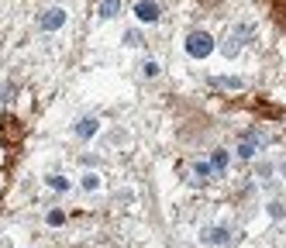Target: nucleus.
<instances>
[{
    "label": "nucleus",
    "instance_id": "obj_11",
    "mask_svg": "<svg viewBox=\"0 0 286 248\" xmlns=\"http://www.w3.org/2000/svg\"><path fill=\"white\" fill-rule=\"evenodd\" d=\"M210 166H214V172H224V169H228V152H224V148H217V152L210 155Z\"/></svg>",
    "mask_w": 286,
    "mask_h": 248
},
{
    "label": "nucleus",
    "instance_id": "obj_9",
    "mask_svg": "<svg viewBox=\"0 0 286 248\" xmlns=\"http://www.w3.org/2000/svg\"><path fill=\"white\" fill-rule=\"evenodd\" d=\"M45 224H49V228H62V224H66V210L52 207L49 214H45Z\"/></svg>",
    "mask_w": 286,
    "mask_h": 248
},
{
    "label": "nucleus",
    "instance_id": "obj_16",
    "mask_svg": "<svg viewBox=\"0 0 286 248\" xmlns=\"http://www.w3.org/2000/svg\"><path fill=\"white\" fill-rule=\"evenodd\" d=\"M193 172H197V176H200V179H204V176H214V166H210V162H197V166H193Z\"/></svg>",
    "mask_w": 286,
    "mask_h": 248
},
{
    "label": "nucleus",
    "instance_id": "obj_12",
    "mask_svg": "<svg viewBox=\"0 0 286 248\" xmlns=\"http://www.w3.org/2000/svg\"><path fill=\"white\" fill-rule=\"evenodd\" d=\"M124 45H128V48H141V45H145V41H141V31H138V28L124 31Z\"/></svg>",
    "mask_w": 286,
    "mask_h": 248
},
{
    "label": "nucleus",
    "instance_id": "obj_13",
    "mask_svg": "<svg viewBox=\"0 0 286 248\" xmlns=\"http://www.w3.org/2000/svg\"><path fill=\"white\" fill-rule=\"evenodd\" d=\"M141 73H145V76H149V79H155V76H159V73H162V66H159L155 59H145V62H141Z\"/></svg>",
    "mask_w": 286,
    "mask_h": 248
},
{
    "label": "nucleus",
    "instance_id": "obj_17",
    "mask_svg": "<svg viewBox=\"0 0 286 248\" xmlns=\"http://www.w3.org/2000/svg\"><path fill=\"white\" fill-rule=\"evenodd\" d=\"M238 155H242V159H252V155H255L252 141H242V145H238Z\"/></svg>",
    "mask_w": 286,
    "mask_h": 248
},
{
    "label": "nucleus",
    "instance_id": "obj_2",
    "mask_svg": "<svg viewBox=\"0 0 286 248\" xmlns=\"http://www.w3.org/2000/svg\"><path fill=\"white\" fill-rule=\"evenodd\" d=\"M183 48H186L190 59H207L214 52V38H210V31H190L186 41H183Z\"/></svg>",
    "mask_w": 286,
    "mask_h": 248
},
{
    "label": "nucleus",
    "instance_id": "obj_5",
    "mask_svg": "<svg viewBox=\"0 0 286 248\" xmlns=\"http://www.w3.org/2000/svg\"><path fill=\"white\" fill-rule=\"evenodd\" d=\"M200 241L210 245V248H221V245H228V241H231V234H228V228H204Z\"/></svg>",
    "mask_w": 286,
    "mask_h": 248
},
{
    "label": "nucleus",
    "instance_id": "obj_10",
    "mask_svg": "<svg viewBox=\"0 0 286 248\" xmlns=\"http://www.w3.org/2000/svg\"><path fill=\"white\" fill-rule=\"evenodd\" d=\"M45 183H49V186H52L56 193H69V179H66V176H59V172H52Z\"/></svg>",
    "mask_w": 286,
    "mask_h": 248
},
{
    "label": "nucleus",
    "instance_id": "obj_7",
    "mask_svg": "<svg viewBox=\"0 0 286 248\" xmlns=\"http://www.w3.org/2000/svg\"><path fill=\"white\" fill-rule=\"evenodd\" d=\"M269 4V11H272V18L279 21V28L286 31V0H266Z\"/></svg>",
    "mask_w": 286,
    "mask_h": 248
},
{
    "label": "nucleus",
    "instance_id": "obj_14",
    "mask_svg": "<svg viewBox=\"0 0 286 248\" xmlns=\"http://www.w3.org/2000/svg\"><path fill=\"white\" fill-rule=\"evenodd\" d=\"M214 83H217V86H224V90H242V86H245L238 76H224V79H214Z\"/></svg>",
    "mask_w": 286,
    "mask_h": 248
},
{
    "label": "nucleus",
    "instance_id": "obj_1",
    "mask_svg": "<svg viewBox=\"0 0 286 248\" xmlns=\"http://www.w3.org/2000/svg\"><path fill=\"white\" fill-rule=\"evenodd\" d=\"M66 21H69V11L66 7H45L35 24H38V31H45V35H56V31L66 28Z\"/></svg>",
    "mask_w": 286,
    "mask_h": 248
},
{
    "label": "nucleus",
    "instance_id": "obj_6",
    "mask_svg": "<svg viewBox=\"0 0 286 248\" xmlns=\"http://www.w3.org/2000/svg\"><path fill=\"white\" fill-rule=\"evenodd\" d=\"M121 7H124L121 0H104V4L97 7V14H100L104 21H111V18H117V14H121Z\"/></svg>",
    "mask_w": 286,
    "mask_h": 248
},
{
    "label": "nucleus",
    "instance_id": "obj_15",
    "mask_svg": "<svg viewBox=\"0 0 286 248\" xmlns=\"http://www.w3.org/2000/svg\"><path fill=\"white\" fill-rule=\"evenodd\" d=\"M238 52H242V41H238L234 35H231V38H228V45H224V56H228V59H234Z\"/></svg>",
    "mask_w": 286,
    "mask_h": 248
},
{
    "label": "nucleus",
    "instance_id": "obj_8",
    "mask_svg": "<svg viewBox=\"0 0 286 248\" xmlns=\"http://www.w3.org/2000/svg\"><path fill=\"white\" fill-rule=\"evenodd\" d=\"M79 186L86 193H97L100 190V172H83V176H79Z\"/></svg>",
    "mask_w": 286,
    "mask_h": 248
},
{
    "label": "nucleus",
    "instance_id": "obj_3",
    "mask_svg": "<svg viewBox=\"0 0 286 248\" xmlns=\"http://www.w3.org/2000/svg\"><path fill=\"white\" fill-rule=\"evenodd\" d=\"M134 18L141 21V24H155V21L162 18V11H159L155 0H138V4H134Z\"/></svg>",
    "mask_w": 286,
    "mask_h": 248
},
{
    "label": "nucleus",
    "instance_id": "obj_4",
    "mask_svg": "<svg viewBox=\"0 0 286 248\" xmlns=\"http://www.w3.org/2000/svg\"><path fill=\"white\" fill-rule=\"evenodd\" d=\"M73 131H76L79 141H90V138H97V131H100V121L86 114V117H79V121H76V128H73Z\"/></svg>",
    "mask_w": 286,
    "mask_h": 248
}]
</instances>
